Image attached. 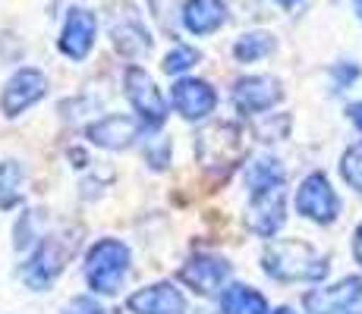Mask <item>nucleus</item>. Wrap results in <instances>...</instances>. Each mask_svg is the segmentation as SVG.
Returning a JSON list of instances; mask_svg holds the SVG:
<instances>
[{"instance_id":"f257e3e1","label":"nucleus","mask_w":362,"mask_h":314,"mask_svg":"<svg viewBox=\"0 0 362 314\" xmlns=\"http://www.w3.org/2000/svg\"><path fill=\"white\" fill-rule=\"evenodd\" d=\"M264 270L274 280H322L328 274V258H322L309 242L303 239H277L264 248Z\"/></svg>"},{"instance_id":"f03ea898","label":"nucleus","mask_w":362,"mask_h":314,"mask_svg":"<svg viewBox=\"0 0 362 314\" xmlns=\"http://www.w3.org/2000/svg\"><path fill=\"white\" fill-rule=\"evenodd\" d=\"M127 270H129V248L120 239H101L88 251L86 277H88V286L95 292H101V296L120 292L123 280H127Z\"/></svg>"},{"instance_id":"7ed1b4c3","label":"nucleus","mask_w":362,"mask_h":314,"mask_svg":"<svg viewBox=\"0 0 362 314\" xmlns=\"http://www.w3.org/2000/svg\"><path fill=\"white\" fill-rule=\"evenodd\" d=\"M196 155L205 170H230L243 155L240 129L230 123H214L196 135Z\"/></svg>"},{"instance_id":"20e7f679","label":"nucleus","mask_w":362,"mask_h":314,"mask_svg":"<svg viewBox=\"0 0 362 314\" xmlns=\"http://www.w3.org/2000/svg\"><path fill=\"white\" fill-rule=\"evenodd\" d=\"M76 242H66L64 236H54V239H45L38 246V251L32 255V261L25 264L23 277L25 283L32 286V289H45V286H51L57 280L60 274H64L69 255H73Z\"/></svg>"},{"instance_id":"39448f33","label":"nucleus","mask_w":362,"mask_h":314,"mask_svg":"<svg viewBox=\"0 0 362 314\" xmlns=\"http://www.w3.org/2000/svg\"><path fill=\"white\" fill-rule=\"evenodd\" d=\"M309 314H359L362 308V280L359 277H346L337 286L328 289H312L303 298Z\"/></svg>"},{"instance_id":"423d86ee","label":"nucleus","mask_w":362,"mask_h":314,"mask_svg":"<svg viewBox=\"0 0 362 314\" xmlns=\"http://www.w3.org/2000/svg\"><path fill=\"white\" fill-rule=\"evenodd\" d=\"M123 79H127V97L132 107H136V114L142 116V123L161 126L167 120V101H164V95L158 92L155 82H151V76L139 66H129Z\"/></svg>"},{"instance_id":"0eeeda50","label":"nucleus","mask_w":362,"mask_h":314,"mask_svg":"<svg viewBox=\"0 0 362 314\" xmlns=\"http://www.w3.org/2000/svg\"><path fill=\"white\" fill-rule=\"evenodd\" d=\"M296 207H299V214H305V217L315 223H331L337 217L340 201L325 173H312V176L303 179V186L296 192Z\"/></svg>"},{"instance_id":"6e6552de","label":"nucleus","mask_w":362,"mask_h":314,"mask_svg":"<svg viewBox=\"0 0 362 314\" xmlns=\"http://www.w3.org/2000/svg\"><path fill=\"white\" fill-rule=\"evenodd\" d=\"M45 95H47L45 73H38V69H19V73L6 82L4 97H0V110H4L6 116H16V114H23L25 107H32L35 101H41Z\"/></svg>"},{"instance_id":"1a4fd4ad","label":"nucleus","mask_w":362,"mask_h":314,"mask_svg":"<svg viewBox=\"0 0 362 314\" xmlns=\"http://www.w3.org/2000/svg\"><path fill=\"white\" fill-rule=\"evenodd\" d=\"M110 38H114L117 51L127 54V57H139V54L151 51V35L129 4H123L110 19Z\"/></svg>"},{"instance_id":"9d476101","label":"nucleus","mask_w":362,"mask_h":314,"mask_svg":"<svg viewBox=\"0 0 362 314\" xmlns=\"http://www.w3.org/2000/svg\"><path fill=\"white\" fill-rule=\"evenodd\" d=\"M246 220L259 236H274L284 227V186L252 192V205L246 211Z\"/></svg>"},{"instance_id":"9b49d317","label":"nucleus","mask_w":362,"mask_h":314,"mask_svg":"<svg viewBox=\"0 0 362 314\" xmlns=\"http://www.w3.org/2000/svg\"><path fill=\"white\" fill-rule=\"evenodd\" d=\"M277 101H281V85L271 76H246L233 88V104L243 114H262V110L274 107Z\"/></svg>"},{"instance_id":"f8f14e48","label":"nucleus","mask_w":362,"mask_h":314,"mask_svg":"<svg viewBox=\"0 0 362 314\" xmlns=\"http://www.w3.org/2000/svg\"><path fill=\"white\" fill-rule=\"evenodd\" d=\"M95 32H98V23H95V13L82 10H69L66 25H64V38H60V51L73 60H86L88 51L95 44Z\"/></svg>"},{"instance_id":"ddd939ff","label":"nucleus","mask_w":362,"mask_h":314,"mask_svg":"<svg viewBox=\"0 0 362 314\" xmlns=\"http://www.w3.org/2000/svg\"><path fill=\"white\" fill-rule=\"evenodd\" d=\"M132 314H186V298L173 283H158L129 296Z\"/></svg>"},{"instance_id":"4468645a","label":"nucleus","mask_w":362,"mask_h":314,"mask_svg":"<svg viewBox=\"0 0 362 314\" xmlns=\"http://www.w3.org/2000/svg\"><path fill=\"white\" fill-rule=\"evenodd\" d=\"M218 104V95L205 79H180L173 85V107L186 116V120H202L208 116Z\"/></svg>"},{"instance_id":"2eb2a0df","label":"nucleus","mask_w":362,"mask_h":314,"mask_svg":"<svg viewBox=\"0 0 362 314\" xmlns=\"http://www.w3.org/2000/svg\"><path fill=\"white\" fill-rule=\"evenodd\" d=\"M88 138H92L95 145H101V148H107V151L129 148V145L139 138V120L120 116V114L104 116V120L88 126Z\"/></svg>"},{"instance_id":"dca6fc26","label":"nucleus","mask_w":362,"mask_h":314,"mask_svg":"<svg viewBox=\"0 0 362 314\" xmlns=\"http://www.w3.org/2000/svg\"><path fill=\"white\" fill-rule=\"evenodd\" d=\"M180 277L196 292H202V296H214L224 286L227 277H230V264L221 261V258H192Z\"/></svg>"},{"instance_id":"f3484780","label":"nucleus","mask_w":362,"mask_h":314,"mask_svg":"<svg viewBox=\"0 0 362 314\" xmlns=\"http://www.w3.org/2000/svg\"><path fill=\"white\" fill-rule=\"evenodd\" d=\"M227 23L224 0H186L183 6V25L192 35H211Z\"/></svg>"},{"instance_id":"a211bd4d","label":"nucleus","mask_w":362,"mask_h":314,"mask_svg":"<svg viewBox=\"0 0 362 314\" xmlns=\"http://www.w3.org/2000/svg\"><path fill=\"white\" fill-rule=\"evenodd\" d=\"M221 308H224V314H268V302H264V296L259 289L236 283L224 289Z\"/></svg>"},{"instance_id":"6ab92c4d","label":"nucleus","mask_w":362,"mask_h":314,"mask_svg":"<svg viewBox=\"0 0 362 314\" xmlns=\"http://www.w3.org/2000/svg\"><path fill=\"white\" fill-rule=\"evenodd\" d=\"M246 183L252 192H262V188H271V186H284V167L271 157H259L246 167Z\"/></svg>"},{"instance_id":"aec40b11","label":"nucleus","mask_w":362,"mask_h":314,"mask_svg":"<svg viewBox=\"0 0 362 314\" xmlns=\"http://www.w3.org/2000/svg\"><path fill=\"white\" fill-rule=\"evenodd\" d=\"M271 51H274V38H271L268 32H249V35H243V38L236 41V47H233V54H236V60H240V63L262 60V57H268Z\"/></svg>"},{"instance_id":"412c9836","label":"nucleus","mask_w":362,"mask_h":314,"mask_svg":"<svg viewBox=\"0 0 362 314\" xmlns=\"http://www.w3.org/2000/svg\"><path fill=\"white\" fill-rule=\"evenodd\" d=\"M23 192V167L16 160L0 164V207H10Z\"/></svg>"},{"instance_id":"4be33fe9","label":"nucleus","mask_w":362,"mask_h":314,"mask_svg":"<svg viewBox=\"0 0 362 314\" xmlns=\"http://www.w3.org/2000/svg\"><path fill=\"white\" fill-rule=\"evenodd\" d=\"M340 173L353 188L362 192V142H356L353 148H346L344 160H340Z\"/></svg>"},{"instance_id":"5701e85b","label":"nucleus","mask_w":362,"mask_h":314,"mask_svg":"<svg viewBox=\"0 0 362 314\" xmlns=\"http://www.w3.org/2000/svg\"><path fill=\"white\" fill-rule=\"evenodd\" d=\"M196 60H199V51H192V47H186V44H177L164 57V73L167 76H180V73H186Z\"/></svg>"},{"instance_id":"b1692460","label":"nucleus","mask_w":362,"mask_h":314,"mask_svg":"<svg viewBox=\"0 0 362 314\" xmlns=\"http://www.w3.org/2000/svg\"><path fill=\"white\" fill-rule=\"evenodd\" d=\"M151 16L161 23L164 32H173V16H177V0H148Z\"/></svg>"},{"instance_id":"393cba45","label":"nucleus","mask_w":362,"mask_h":314,"mask_svg":"<svg viewBox=\"0 0 362 314\" xmlns=\"http://www.w3.org/2000/svg\"><path fill=\"white\" fill-rule=\"evenodd\" d=\"M66 314H114V311L101 308L95 298H76V302L66 308Z\"/></svg>"},{"instance_id":"a878e982","label":"nucleus","mask_w":362,"mask_h":314,"mask_svg":"<svg viewBox=\"0 0 362 314\" xmlns=\"http://www.w3.org/2000/svg\"><path fill=\"white\" fill-rule=\"evenodd\" d=\"M346 116L353 120V126H356V129H362V101L350 104V107H346Z\"/></svg>"},{"instance_id":"bb28decb","label":"nucleus","mask_w":362,"mask_h":314,"mask_svg":"<svg viewBox=\"0 0 362 314\" xmlns=\"http://www.w3.org/2000/svg\"><path fill=\"white\" fill-rule=\"evenodd\" d=\"M353 255H356V261L362 264V227L356 229V239H353Z\"/></svg>"},{"instance_id":"cd10ccee","label":"nucleus","mask_w":362,"mask_h":314,"mask_svg":"<svg viewBox=\"0 0 362 314\" xmlns=\"http://www.w3.org/2000/svg\"><path fill=\"white\" fill-rule=\"evenodd\" d=\"M274 314H296V311H293V308H277Z\"/></svg>"},{"instance_id":"c85d7f7f","label":"nucleus","mask_w":362,"mask_h":314,"mask_svg":"<svg viewBox=\"0 0 362 314\" xmlns=\"http://www.w3.org/2000/svg\"><path fill=\"white\" fill-rule=\"evenodd\" d=\"M353 4H356V13H359V16H362V0H353Z\"/></svg>"},{"instance_id":"c756f323","label":"nucleus","mask_w":362,"mask_h":314,"mask_svg":"<svg viewBox=\"0 0 362 314\" xmlns=\"http://www.w3.org/2000/svg\"><path fill=\"white\" fill-rule=\"evenodd\" d=\"M277 4H281V6H290V4H296V0H277Z\"/></svg>"}]
</instances>
